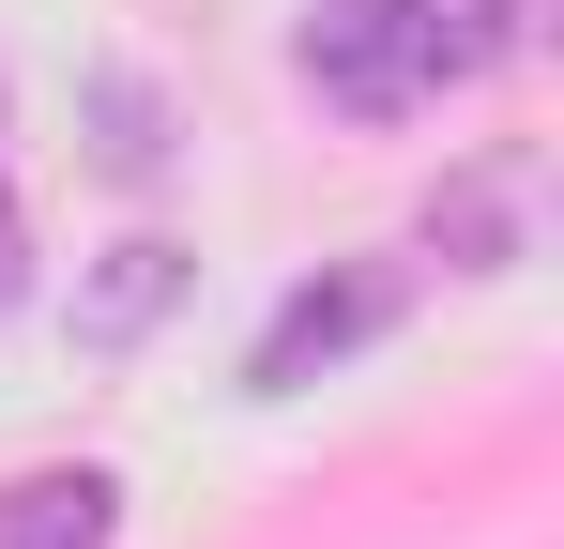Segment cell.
I'll use <instances>...</instances> for the list:
<instances>
[{
	"instance_id": "obj_5",
	"label": "cell",
	"mask_w": 564,
	"mask_h": 549,
	"mask_svg": "<svg viewBox=\"0 0 564 549\" xmlns=\"http://www.w3.org/2000/svg\"><path fill=\"white\" fill-rule=\"evenodd\" d=\"M31 290V229H15V198H0V305Z\"/></svg>"
},
{
	"instance_id": "obj_2",
	"label": "cell",
	"mask_w": 564,
	"mask_h": 549,
	"mask_svg": "<svg viewBox=\"0 0 564 549\" xmlns=\"http://www.w3.org/2000/svg\"><path fill=\"white\" fill-rule=\"evenodd\" d=\"M397 290H412L397 260H351V274H321V290H290V305H275V336L245 352V397H290V381H321L336 352H367L381 321H397Z\"/></svg>"
},
{
	"instance_id": "obj_3",
	"label": "cell",
	"mask_w": 564,
	"mask_h": 549,
	"mask_svg": "<svg viewBox=\"0 0 564 549\" xmlns=\"http://www.w3.org/2000/svg\"><path fill=\"white\" fill-rule=\"evenodd\" d=\"M169 290H184V245H153V229H138V245H107L93 290H77V352H138V336L169 321Z\"/></svg>"
},
{
	"instance_id": "obj_4",
	"label": "cell",
	"mask_w": 564,
	"mask_h": 549,
	"mask_svg": "<svg viewBox=\"0 0 564 549\" xmlns=\"http://www.w3.org/2000/svg\"><path fill=\"white\" fill-rule=\"evenodd\" d=\"M107 535H122V488H107L93 458H77V473L0 488V549H107Z\"/></svg>"
},
{
	"instance_id": "obj_1",
	"label": "cell",
	"mask_w": 564,
	"mask_h": 549,
	"mask_svg": "<svg viewBox=\"0 0 564 549\" xmlns=\"http://www.w3.org/2000/svg\"><path fill=\"white\" fill-rule=\"evenodd\" d=\"M290 62L321 107L351 122H397L427 92H473L488 62H519V0H305Z\"/></svg>"
}]
</instances>
